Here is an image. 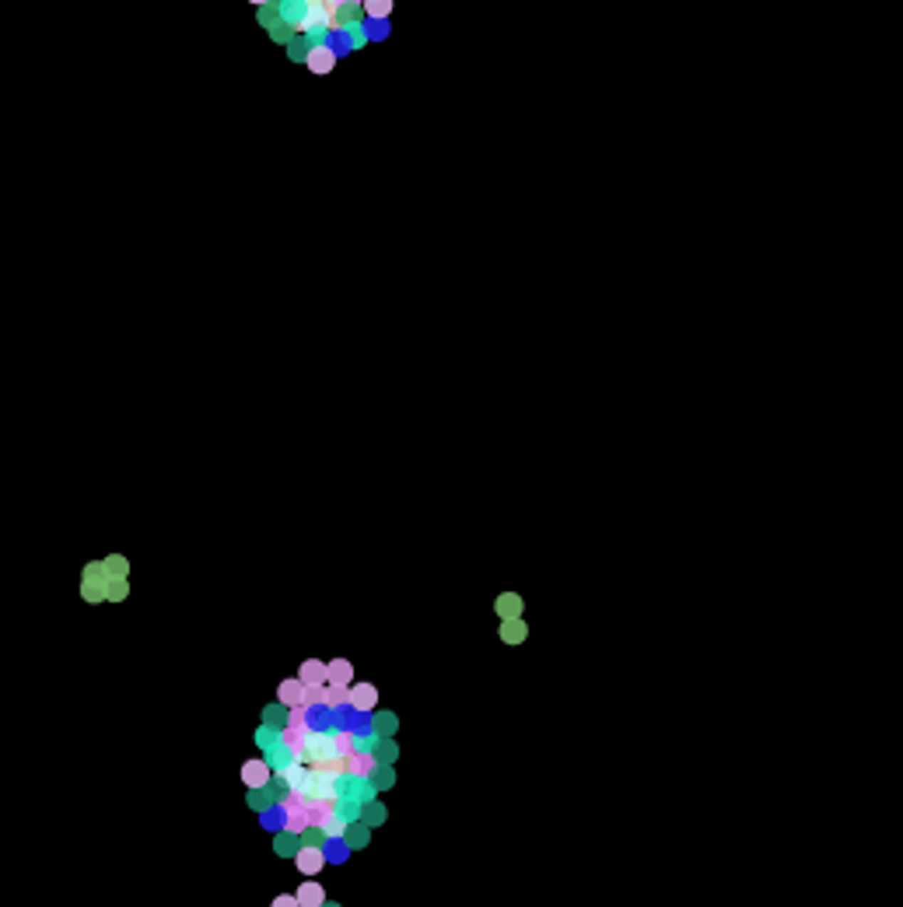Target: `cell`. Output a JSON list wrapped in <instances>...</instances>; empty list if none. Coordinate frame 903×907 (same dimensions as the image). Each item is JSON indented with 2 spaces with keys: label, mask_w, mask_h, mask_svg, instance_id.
<instances>
[{
  "label": "cell",
  "mask_w": 903,
  "mask_h": 907,
  "mask_svg": "<svg viewBox=\"0 0 903 907\" xmlns=\"http://www.w3.org/2000/svg\"><path fill=\"white\" fill-rule=\"evenodd\" d=\"M105 568H102V561H95V564H88L84 568V581H81V599L84 603H91V606H98V603H105Z\"/></svg>",
  "instance_id": "cell-1"
},
{
  "label": "cell",
  "mask_w": 903,
  "mask_h": 907,
  "mask_svg": "<svg viewBox=\"0 0 903 907\" xmlns=\"http://www.w3.org/2000/svg\"><path fill=\"white\" fill-rule=\"evenodd\" d=\"M305 67L312 71V74H329L333 67H336V49L326 46V42H312L308 49H305Z\"/></svg>",
  "instance_id": "cell-2"
},
{
  "label": "cell",
  "mask_w": 903,
  "mask_h": 907,
  "mask_svg": "<svg viewBox=\"0 0 903 907\" xmlns=\"http://www.w3.org/2000/svg\"><path fill=\"white\" fill-rule=\"evenodd\" d=\"M347 708L357 711V715H368L378 708V687L375 683H350L347 690Z\"/></svg>",
  "instance_id": "cell-3"
},
{
  "label": "cell",
  "mask_w": 903,
  "mask_h": 907,
  "mask_svg": "<svg viewBox=\"0 0 903 907\" xmlns=\"http://www.w3.org/2000/svg\"><path fill=\"white\" fill-rule=\"evenodd\" d=\"M294 866L301 876H319L323 869H326V855H323V848H312V844H301L298 851H294Z\"/></svg>",
  "instance_id": "cell-4"
},
{
  "label": "cell",
  "mask_w": 903,
  "mask_h": 907,
  "mask_svg": "<svg viewBox=\"0 0 903 907\" xmlns=\"http://www.w3.org/2000/svg\"><path fill=\"white\" fill-rule=\"evenodd\" d=\"M270 778H273V771H270V764H266L263 757L242 764V782H246V788H266Z\"/></svg>",
  "instance_id": "cell-5"
},
{
  "label": "cell",
  "mask_w": 903,
  "mask_h": 907,
  "mask_svg": "<svg viewBox=\"0 0 903 907\" xmlns=\"http://www.w3.org/2000/svg\"><path fill=\"white\" fill-rule=\"evenodd\" d=\"M375 767H378V760H375L371 750H354V753L347 757V774H350V778H371Z\"/></svg>",
  "instance_id": "cell-6"
},
{
  "label": "cell",
  "mask_w": 903,
  "mask_h": 907,
  "mask_svg": "<svg viewBox=\"0 0 903 907\" xmlns=\"http://www.w3.org/2000/svg\"><path fill=\"white\" fill-rule=\"evenodd\" d=\"M350 683H354V665H350V659L326 662V687H350Z\"/></svg>",
  "instance_id": "cell-7"
},
{
  "label": "cell",
  "mask_w": 903,
  "mask_h": 907,
  "mask_svg": "<svg viewBox=\"0 0 903 907\" xmlns=\"http://www.w3.org/2000/svg\"><path fill=\"white\" fill-rule=\"evenodd\" d=\"M494 610H497V617H501V620H518V617H522V610H526V603H522V596H518V592H501V596H497V603H494Z\"/></svg>",
  "instance_id": "cell-8"
},
{
  "label": "cell",
  "mask_w": 903,
  "mask_h": 907,
  "mask_svg": "<svg viewBox=\"0 0 903 907\" xmlns=\"http://www.w3.org/2000/svg\"><path fill=\"white\" fill-rule=\"evenodd\" d=\"M298 680L305 687H326V662L323 659H305L298 669Z\"/></svg>",
  "instance_id": "cell-9"
},
{
  "label": "cell",
  "mask_w": 903,
  "mask_h": 907,
  "mask_svg": "<svg viewBox=\"0 0 903 907\" xmlns=\"http://www.w3.org/2000/svg\"><path fill=\"white\" fill-rule=\"evenodd\" d=\"M277 704H284V708H301V704H305V683H301L298 676L284 680L281 690H277Z\"/></svg>",
  "instance_id": "cell-10"
},
{
  "label": "cell",
  "mask_w": 903,
  "mask_h": 907,
  "mask_svg": "<svg viewBox=\"0 0 903 907\" xmlns=\"http://www.w3.org/2000/svg\"><path fill=\"white\" fill-rule=\"evenodd\" d=\"M294 901H298V907H323L326 904V890H323V883H301L294 890Z\"/></svg>",
  "instance_id": "cell-11"
},
{
  "label": "cell",
  "mask_w": 903,
  "mask_h": 907,
  "mask_svg": "<svg viewBox=\"0 0 903 907\" xmlns=\"http://www.w3.org/2000/svg\"><path fill=\"white\" fill-rule=\"evenodd\" d=\"M371 732L378 736V740H392L396 736V729H400V718L392 715V711H378V715H371Z\"/></svg>",
  "instance_id": "cell-12"
},
{
  "label": "cell",
  "mask_w": 903,
  "mask_h": 907,
  "mask_svg": "<svg viewBox=\"0 0 903 907\" xmlns=\"http://www.w3.org/2000/svg\"><path fill=\"white\" fill-rule=\"evenodd\" d=\"M333 732V753L336 757H350L357 750V729H329Z\"/></svg>",
  "instance_id": "cell-13"
},
{
  "label": "cell",
  "mask_w": 903,
  "mask_h": 907,
  "mask_svg": "<svg viewBox=\"0 0 903 907\" xmlns=\"http://www.w3.org/2000/svg\"><path fill=\"white\" fill-rule=\"evenodd\" d=\"M501 641L504 645H522L526 638H529V631H526V623H522V617L518 620H501Z\"/></svg>",
  "instance_id": "cell-14"
},
{
  "label": "cell",
  "mask_w": 903,
  "mask_h": 907,
  "mask_svg": "<svg viewBox=\"0 0 903 907\" xmlns=\"http://www.w3.org/2000/svg\"><path fill=\"white\" fill-rule=\"evenodd\" d=\"M368 841H371V830H368V826L347 824V830H343V844H347L350 851H361V848H368Z\"/></svg>",
  "instance_id": "cell-15"
},
{
  "label": "cell",
  "mask_w": 903,
  "mask_h": 907,
  "mask_svg": "<svg viewBox=\"0 0 903 907\" xmlns=\"http://www.w3.org/2000/svg\"><path fill=\"white\" fill-rule=\"evenodd\" d=\"M382 820H385V806L378 802V799H371V802H365L361 806V817H357V824L361 826H382Z\"/></svg>",
  "instance_id": "cell-16"
},
{
  "label": "cell",
  "mask_w": 903,
  "mask_h": 907,
  "mask_svg": "<svg viewBox=\"0 0 903 907\" xmlns=\"http://www.w3.org/2000/svg\"><path fill=\"white\" fill-rule=\"evenodd\" d=\"M301 848V834H291V830H277V837H273V851L277 855H291L294 859V851Z\"/></svg>",
  "instance_id": "cell-17"
},
{
  "label": "cell",
  "mask_w": 903,
  "mask_h": 907,
  "mask_svg": "<svg viewBox=\"0 0 903 907\" xmlns=\"http://www.w3.org/2000/svg\"><path fill=\"white\" fill-rule=\"evenodd\" d=\"M371 753H375V760H378L382 767H392V764H396V757H400V746H396L392 740H378Z\"/></svg>",
  "instance_id": "cell-18"
},
{
  "label": "cell",
  "mask_w": 903,
  "mask_h": 907,
  "mask_svg": "<svg viewBox=\"0 0 903 907\" xmlns=\"http://www.w3.org/2000/svg\"><path fill=\"white\" fill-rule=\"evenodd\" d=\"M263 725L284 729V725H288V708H284V704H266V708H263Z\"/></svg>",
  "instance_id": "cell-19"
},
{
  "label": "cell",
  "mask_w": 903,
  "mask_h": 907,
  "mask_svg": "<svg viewBox=\"0 0 903 907\" xmlns=\"http://www.w3.org/2000/svg\"><path fill=\"white\" fill-rule=\"evenodd\" d=\"M312 729H281V746H288L291 753H301V746H305V736H308Z\"/></svg>",
  "instance_id": "cell-20"
},
{
  "label": "cell",
  "mask_w": 903,
  "mask_h": 907,
  "mask_svg": "<svg viewBox=\"0 0 903 907\" xmlns=\"http://www.w3.org/2000/svg\"><path fill=\"white\" fill-rule=\"evenodd\" d=\"M333 813H336L343 824H357V817H361V806H357L354 799H343V795H340V802L333 806Z\"/></svg>",
  "instance_id": "cell-21"
},
{
  "label": "cell",
  "mask_w": 903,
  "mask_h": 907,
  "mask_svg": "<svg viewBox=\"0 0 903 907\" xmlns=\"http://www.w3.org/2000/svg\"><path fill=\"white\" fill-rule=\"evenodd\" d=\"M249 806L256 809V813H263V809H270L277 799H273V792L270 788H249V799H246Z\"/></svg>",
  "instance_id": "cell-22"
},
{
  "label": "cell",
  "mask_w": 903,
  "mask_h": 907,
  "mask_svg": "<svg viewBox=\"0 0 903 907\" xmlns=\"http://www.w3.org/2000/svg\"><path fill=\"white\" fill-rule=\"evenodd\" d=\"M323 855H326V862H336V866H340V862L350 859V848L343 844V837H336V841H326V844H323Z\"/></svg>",
  "instance_id": "cell-23"
},
{
  "label": "cell",
  "mask_w": 903,
  "mask_h": 907,
  "mask_svg": "<svg viewBox=\"0 0 903 907\" xmlns=\"http://www.w3.org/2000/svg\"><path fill=\"white\" fill-rule=\"evenodd\" d=\"M368 782H371V788H375V792H385V788H392V784H396V771H392V767H382V764H378V767L371 771V778H368Z\"/></svg>",
  "instance_id": "cell-24"
},
{
  "label": "cell",
  "mask_w": 903,
  "mask_h": 907,
  "mask_svg": "<svg viewBox=\"0 0 903 907\" xmlns=\"http://www.w3.org/2000/svg\"><path fill=\"white\" fill-rule=\"evenodd\" d=\"M361 4H365V14L371 21H382V18L392 14V0H361Z\"/></svg>",
  "instance_id": "cell-25"
},
{
  "label": "cell",
  "mask_w": 903,
  "mask_h": 907,
  "mask_svg": "<svg viewBox=\"0 0 903 907\" xmlns=\"http://www.w3.org/2000/svg\"><path fill=\"white\" fill-rule=\"evenodd\" d=\"M126 596H130L126 578H113V581H105V603H123Z\"/></svg>",
  "instance_id": "cell-26"
},
{
  "label": "cell",
  "mask_w": 903,
  "mask_h": 907,
  "mask_svg": "<svg viewBox=\"0 0 903 907\" xmlns=\"http://www.w3.org/2000/svg\"><path fill=\"white\" fill-rule=\"evenodd\" d=\"M102 568H105V578H109V581H113V578H126V575H130V564H126V557H120V554H116V557H105V561H102Z\"/></svg>",
  "instance_id": "cell-27"
},
{
  "label": "cell",
  "mask_w": 903,
  "mask_h": 907,
  "mask_svg": "<svg viewBox=\"0 0 903 907\" xmlns=\"http://www.w3.org/2000/svg\"><path fill=\"white\" fill-rule=\"evenodd\" d=\"M259 817H263V824H266V830H273V834H277V830H284V809H281L277 802H273L270 809H263Z\"/></svg>",
  "instance_id": "cell-28"
},
{
  "label": "cell",
  "mask_w": 903,
  "mask_h": 907,
  "mask_svg": "<svg viewBox=\"0 0 903 907\" xmlns=\"http://www.w3.org/2000/svg\"><path fill=\"white\" fill-rule=\"evenodd\" d=\"M319 830L326 834V841H336V837H343V830H347V824H343V820H340L336 813H329V817H326V824L319 826Z\"/></svg>",
  "instance_id": "cell-29"
},
{
  "label": "cell",
  "mask_w": 903,
  "mask_h": 907,
  "mask_svg": "<svg viewBox=\"0 0 903 907\" xmlns=\"http://www.w3.org/2000/svg\"><path fill=\"white\" fill-rule=\"evenodd\" d=\"M347 690H350V687H326L323 704H326L329 711H333V708H343V704H347Z\"/></svg>",
  "instance_id": "cell-30"
},
{
  "label": "cell",
  "mask_w": 903,
  "mask_h": 907,
  "mask_svg": "<svg viewBox=\"0 0 903 907\" xmlns=\"http://www.w3.org/2000/svg\"><path fill=\"white\" fill-rule=\"evenodd\" d=\"M288 729H308V708H288Z\"/></svg>",
  "instance_id": "cell-31"
},
{
  "label": "cell",
  "mask_w": 903,
  "mask_h": 907,
  "mask_svg": "<svg viewBox=\"0 0 903 907\" xmlns=\"http://www.w3.org/2000/svg\"><path fill=\"white\" fill-rule=\"evenodd\" d=\"M305 809H291V813H284V830H291V834H301L305 830Z\"/></svg>",
  "instance_id": "cell-32"
},
{
  "label": "cell",
  "mask_w": 903,
  "mask_h": 907,
  "mask_svg": "<svg viewBox=\"0 0 903 907\" xmlns=\"http://www.w3.org/2000/svg\"><path fill=\"white\" fill-rule=\"evenodd\" d=\"M256 742L263 746V750H270V746H277L281 742V729H270V725H259V732H256Z\"/></svg>",
  "instance_id": "cell-33"
},
{
  "label": "cell",
  "mask_w": 903,
  "mask_h": 907,
  "mask_svg": "<svg viewBox=\"0 0 903 907\" xmlns=\"http://www.w3.org/2000/svg\"><path fill=\"white\" fill-rule=\"evenodd\" d=\"M326 698V687H305V708H315Z\"/></svg>",
  "instance_id": "cell-34"
},
{
  "label": "cell",
  "mask_w": 903,
  "mask_h": 907,
  "mask_svg": "<svg viewBox=\"0 0 903 907\" xmlns=\"http://www.w3.org/2000/svg\"><path fill=\"white\" fill-rule=\"evenodd\" d=\"M266 788H270V792H273V799H277V802H281V799H284V795H288V792H291V788H288V782H284V774H277V778H270V784H266Z\"/></svg>",
  "instance_id": "cell-35"
},
{
  "label": "cell",
  "mask_w": 903,
  "mask_h": 907,
  "mask_svg": "<svg viewBox=\"0 0 903 907\" xmlns=\"http://www.w3.org/2000/svg\"><path fill=\"white\" fill-rule=\"evenodd\" d=\"M270 907H298V901H294V893H281V897H273Z\"/></svg>",
  "instance_id": "cell-36"
},
{
  "label": "cell",
  "mask_w": 903,
  "mask_h": 907,
  "mask_svg": "<svg viewBox=\"0 0 903 907\" xmlns=\"http://www.w3.org/2000/svg\"><path fill=\"white\" fill-rule=\"evenodd\" d=\"M249 4H256V7H266V4H270V0H249Z\"/></svg>",
  "instance_id": "cell-37"
},
{
  "label": "cell",
  "mask_w": 903,
  "mask_h": 907,
  "mask_svg": "<svg viewBox=\"0 0 903 907\" xmlns=\"http://www.w3.org/2000/svg\"><path fill=\"white\" fill-rule=\"evenodd\" d=\"M323 907H340V904H329V901H326V904H323Z\"/></svg>",
  "instance_id": "cell-38"
}]
</instances>
